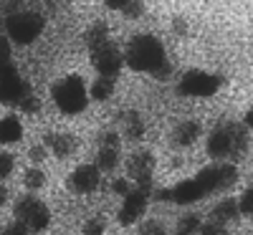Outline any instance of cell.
Listing matches in <instances>:
<instances>
[{"mask_svg": "<svg viewBox=\"0 0 253 235\" xmlns=\"http://www.w3.org/2000/svg\"><path fill=\"white\" fill-rule=\"evenodd\" d=\"M119 144H122V139H119V134L112 132V129H107V132L99 134V147H104V149H119Z\"/></svg>", "mask_w": 253, "mask_h": 235, "instance_id": "83f0119b", "label": "cell"}, {"mask_svg": "<svg viewBox=\"0 0 253 235\" xmlns=\"http://www.w3.org/2000/svg\"><path fill=\"white\" fill-rule=\"evenodd\" d=\"M119 164V149H104L99 147V152H96V169L99 172H114Z\"/></svg>", "mask_w": 253, "mask_h": 235, "instance_id": "44dd1931", "label": "cell"}, {"mask_svg": "<svg viewBox=\"0 0 253 235\" xmlns=\"http://www.w3.org/2000/svg\"><path fill=\"white\" fill-rule=\"evenodd\" d=\"M23 185H26V190L38 192L41 187L46 185V172H43V169H38V167H28L23 172Z\"/></svg>", "mask_w": 253, "mask_h": 235, "instance_id": "7402d4cb", "label": "cell"}, {"mask_svg": "<svg viewBox=\"0 0 253 235\" xmlns=\"http://www.w3.org/2000/svg\"><path fill=\"white\" fill-rule=\"evenodd\" d=\"M51 99L56 101V106L69 114V117H76L86 109L89 104V94H86V83H84L81 76L76 74H69L58 78L56 83H51Z\"/></svg>", "mask_w": 253, "mask_h": 235, "instance_id": "3957f363", "label": "cell"}, {"mask_svg": "<svg viewBox=\"0 0 253 235\" xmlns=\"http://www.w3.org/2000/svg\"><path fill=\"white\" fill-rule=\"evenodd\" d=\"M114 89H117V78H114V76H96L94 83H91V89H89L86 94H89L94 101H107V99H112Z\"/></svg>", "mask_w": 253, "mask_h": 235, "instance_id": "d6986e66", "label": "cell"}, {"mask_svg": "<svg viewBox=\"0 0 253 235\" xmlns=\"http://www.w3.org/2000/svg\"><path fill=\"white\" fill-rule=\"evenodd\" d=\"M172 31H175V36H187V23H185V18H175V20H172Z\"/></svg>", "mask_w": 253, "mask_h": 235, "instance_id": "8d00e7d4", "label": "cell"}, {"mask_svg": "<svg viewBox=\"0 0 253 235\" xmlns=\"http://www.w3.org/2000/svg\"><path fill=\"white\" fill-rule=\"evenodd\" d=\"M200 134H203V124L195 121V119H187V121H180L172 129L170 142H172V147H190V144L198 142Z\"/></svg>", "mask_w": 253, "mask_h": 235, "instance_id": "5bb4252c", "label": "cell"}, {"mask_svg": "<svg viewBox=\"0 0 253 235\" xmlns=\"http://www.w3.org/2000/svg\"><path fill=\"white\" fill-rule=\"evenodd\" d=\"M147 200L150 195H144L142 190H132L129 195H124V202H122V210H119V223L122 225H134L147 210Z\"/></svg>", "mask_w": 253, "mask_h": 235, "instance_id": "7c38bea8", "label": "cell"}, {"mask_svg": "<svg viewBox=\"0 0 253 235\" xmlns=\"http://www.w3.org/2000/svg\"><path fill=\"white\" fill-rule=\"evenodd\" d=\"M13 167H15V159L10 152H0V180L8 177L13 172Z\"/></svg>", "mask_w": 253, "mask_h": 235, "instance_id": "e575fe53", "label": "cell"}, {"mask_svg": "<svg viewBox=\"0 0 253 235\" xmlns=\"http://www.w3.org/2000/svg\"><path fill=\"white\" fill-rule=\"evenodd\" d=\"M15 220L23 223L28 233H43L51 223V210L36 195H23L20 200H15Z\"/></svg>", "mask_w": 253, "mask_h": 235, "instance_id": "5b68a950", "label": "cell"}, {"mask_svg": "<svg viewBox=\"0 0 253 235\" xmlns=\"http://www.w3.org/2000/svg\"><path fill=\"white\" fill-rule=\"evenodd\" d=\"M0 235H3V230H0Z\"/></svg>", "mask_w": 253, "mask_h": 235, "instance_id": "60d3db41", "label": "cell"}, {"mask_svg": "<svg viewBox=\"0 0 253 235\" xmlns=\"http://www.w3.org/2000/svg\"><path fill=\"white\" fill-rule=\"evenodd\" d=\"M99 182H101V175L94 164H79L69 175L66 187L71 192H76V195H89V192H94L99 187Z\"/></svg>", "mask_w": 253, "mask_h": 235, "instance_id": "30bf717a", "label": "cell"}, {"mask_svg": "<svg viewBox=\"0 0 253 235\" xmlns=\"http://www.w3.org/2000/svg\"><path fill=\"white\" fill-rule=\"evenodd\" d=\"M144 10H147V5L142 3V0H124V5H122V15L124 18H129V20H134V18H142L144 15Z\"/></svg>", "mask_w": 253, "mask_h": 235, "instance_id": "d4e9b609", "label": "cell"}, {"mask_svg": "<svg viewBox=\"0 0 253 235\" xmlns=\"http://www.w3.org/2000/svg\"><path fill=\"white\" fill-rule=\"evenodd\" d=\"M3 235H31V233H28V228L20 223V220H13V223H8L3 228Z\"/></svg>", "mask_w": 253, "mask_h": 235, "instance_id": "d590c367", "label": "cell"}, {"mask_svg": "<svg viewBox=\"0 0 253 235\" xmlns=\"http://www.w3.org/2000/svg\"><path fill=\"white\" fill-rule=\"evenodd\" d=\"M81 233L84 235H104V233H107V218H104V215L89 218L86 223L81 225Z\"/></svg>", "mask_w": 253, "mask_h": 235, "instance_id": "cb8c5ba5", "label": "cell"}, {"mask_svg": "<svg viewBox=\"0 0 253 235\" xmlns=\"http://www.w3.org/2000/svg\"><path fill=\"white\" fill-rule=\"evenodd\" d=\"M46 157H48V149H46L43 144H33V147L28 149V159L33 162V167H38L41 162H46Z\"/></svg>", "mask_w": 253, "mask_h": 235, "instance_id": "1f68e13d", "label": "cell"}, {"mask_svg": "<svg viewBox=\"0 0 253 235\" xmlns=\"http://www.w3.org/2000/svg\"><path fill=\"white\" fill-rule=\"evenodd\" d=\"M134 190V185H132V180H126V177H117L114 182H112V192L114 195H129V192Z\"/></svg>", "mask_w": 253, "mask_h": 235, "instance_id": "836d02e7", "label": "cell"}, {"mask_svg": "<svg viewBox=\"0 0 253 235\" xmlns=\"http://www.w3.org/2000/svg\"><path fill=\"white\" fill-rule=\"evenodd\" d=\"M119 124H122V134L126 139H142L144 137V119L137 112H124L119 117Z\"/></svg>", "mask_w": 253, "mask_h": 235, "instance_id": "ac0fdd59", "label": "cell"}, {"mask_svg": "<svg viewBox=\"0 0 253 235\" xmlns=\"http://www.w3.org/2000/svg\"><path fill=\"white\" fill-rule=\"evenodd\" d=\"M150 76H152V78H157V81H170V76H172V63L165 58L155 71H150Z\"/></svg>", "mask_w": 253, "mask_h": 235, "instance_id": "d6a6232c", "label": "cell"}, {"mask_svg": "<svg viewBox=\"0 0 253 235\" xmlns=\"http://www.w3.org/2000/svg\"><path fill=\"white\" fill-rule=\"evenodd\" d=\"M236 202H238V212H241V215H251V212H253V190L251 187L243 190V195Z\"/></svg>", "mask_w": 253, "mask_h": 235, "instance_id": "f546056e", "label": "cell"}, {"mask_svg": "<svg viewBox=\"0 0 253 235\" xmlns=\"http://www.w3.org/2000/svg\"><path fill=\"white\" fill-rule=\"evenodd\" d=\"M246 152H248V126L238 121H223L208 137V155L213 159H228V157L243 159Z\"/></svg>", "mask_w": 253, "mask_h": 235, "instance_id": "6da1fadb", "label": "cell"}, {"mask_svg": "<svg viewBox=\"0 0 253 235\" xmlns=\"http://www.w3.org/2000/svg\"><path fill=\"white\" fill-rule=\"evenodd\" d=\"M43 147L51 149V155H56L58 159H69L71 155H76L79 139L71 132H48L43 137Z\"/></svg>", "mask_w": 253, "mask_h": 235, "instance_id": "4fadbf2b", "label": "cell"}, {"mask_svg": "<svg viewBox=\"0 0 253 235\" xmlns=\"http://www.w3.org/2000/svg\"><path fill=\"white\" fill-rule=\"evenodd\" d=\"M43 26H46V20L41 13L36 10H15L5 18V38L13 40V43L18 46H28L33 43V40L43 33Z\"/></svg>", "mask_w": 253, "mask_h": 235, "instance_id": "277c9868", "label": "cell"}, {"mask_svg": "<svg viewBox=\"0 0 253 235\" xmlns=\"http://www.w3.org/2000/svg\"><path fill=\"white\" fill-rule=\"evenodd\" d=\"M175 235H185V233H175Z\"/></svg>", "mask_w": 253, "mask_h": 235, "instance_id": "ab89813d", "label": "cell"}, {"mask_svg": "<svg viewBox=\"0 0 253 235\" xmlns=\"http://www.w3.org/2000/svg\"><path fill=\"white\" fill-rule=\"evenodd\" d=\"M124 63V51L114 43V40H107L91 51V66L96 69L99 76H119V69Z\"/></svg>", "mask_w": 253, "mask_h": 235, "instance_id": "52a82bcc", "label": "cell"}, {"mask_svg": "<svg viewBox=\"0 0 253 235\" xmlns=\"http://www.w3.org/2000/svg\"><path fill=\"white\" fill-rule=\"evenodd\" d=\"M198 235H228V230H225V225H220V223L208 220V223H200Z\"/></svg>", "mask_w": 253, "mask_h": 235, "instance_id": "4dcf8cb0", "label": "cell"}, {"mask_svg": "<svg viewBox=\"0 0 253 235\" xmlns=\"http://www.w3.org/2000/svg\"><path fill=\"white\" fill-rule=\"evenodd\" d=\"M218 89H220V78L205 71H187L177 83V91L182 96H213Z\"/></svg>", "mask_w": 253, "mask_h": 235, "instance_id": "ba28073f", "label": "cell"}, {"mask_svg": "<svg viewBox=\"0 0 253 235\" xmlns=\"http://www.w3.org/2000/svg\"><path fill=\"white\" fill-rule=\"evenodd\" d=\"M13 51H10V40L5 38V36H0V71L3 69H8L10 63H13V56H10Z\"/></svg>", "mask_w": 253, "mask_h": 235, "instance_id": "4316f807", "label": "cell"}, {"mask_svg": "<svg viewBox=\"0 0 253 235\" xmlns=\"http://www.w3.org/2000/svg\"><path fill=\"white\" fill-rule=\"evenodd\" d=\"M23 139V124L18 117H3L0 119V144H15Z\"/></svg>", "mask_w": 253, "mask_h": 235, "instance_id": "e0dca14e", "label": "cell"}, {"mask_svg": "<svg viewBox=\"0 0 253 235\" xmlns=\"http://www.w3.org/2000/svg\"><path fill=\"white\" fill-rule=\"evenodd\" d=\"M18 109L23 112V114H31V117H36V114H41V109H43V101H41L33 91L31 94H26L23 99L18 101Z\"/></svg>", "mask_w": 253, "mask_h": 235, "instance_id": "603a6c76", "label": "cell"}, {"mask_svg": "<svg viewBox=\"0 0 253 235\" xmlns=\"http://www.w3.org/2000/svg\"><path fill=\"white\" fill-rule=\"evenodd\" d=\"M198 230H200V218H198V215H185V218L177 223V233L198 235Z\"/></svg>", "mask_w": 253, "mask_h": 235, "instance_id": "484cf974", "label": "cell"}, {"mask_svg": "<svg viewBox=\"0 0 253 235\" xmlns=\"http://www.w3.org/2000/svg\"><path fill=\"white\" fill-rule=\"evenodd\" d=\"M203 197H208V195L203 192V187L195 180H185V182H180L177 187L170 190V200L177 202V205H193V202H198Z\"/></svg>", "mask_w": 253, "mask_h": 235, "instance_id": "9a60e30c", "label": "cell"}, {"mask_svg": "<svg viewBox=\"0 0 253 235\" xmlns=\"http://www.w3.org/2000/svg\"><path fill=\"white\" fill-rule=\"evenodd\" d=\"M152 172H155V157L152 152H134L126 159V180H132L134 185H144L152 182Z\"/></svg>", "mask_w": 253, "mask_h": 235, "instance_id": "8fae6325", "label": "cell"}, {"mask_svg": "<svg viewBox=\"0 0 253 235\" xmlns=\"http://www.w3.org/2000/svg\"><path fill=\"white\" fill-rule=\"evenodd\" d=\"M124 61L132 71H155L165 61V46L155 36H134L126 43Z\"/></svg>", "mask_w": 253, "mask_h": 235, "instance_id": "7a4b0ae2", "label": "cell"}, {"mask_svg": "<svg viewBox=\"0 0 253 235\" xmlns=\"http://www.w3.org/2000/svg\"><path fill=\"white\" fill-rule=\"evenodd\" d=\"M26 94H31V83L26 78H20L18 69L10 66L0 71V104L5 106H18V101Z\"/></svg>", "mask_w": 253, "mask_h": 235, "instance_id": "9c48e42d", "label": "cell"}, {"mask_svg": "<svg viewBox=\"0 0 253 235\" xmlns=\"http://www.w3.org/2000/svg\"><path fill=\"white\" fill-rule=\"evenodd\" d=\"M122 5H124V0H107L109 10H122Z\"/></svg>", "mask_w": 253, "mask_h": 235, "instance_id": "74e56055", "label": "cell"}, {"mask_svg": "<svg viewBox=\"0 0 253 235\" xmlns=\"http://www.w3.org/2000/svg\"><path fill=\"white\" fill-rule=\"evenodd\" d=\"M137 235H167V230H165V225L157 223V220H144V223L139 225V233H137Z\"/></svg>", "mask_w": 253, "mask_h": 235, "instance_id": "f1b7e54d", "label": "cell"}, {"mask_svg": "<svg viewBox=\"0 0 253 235\" xmlns=\"http://www.w3.org/2000/svg\"><path fill=\"white\" fill-rule=\"evenodd\" d=\"M238 218H241V212H238V202L233 197L220 200L218 205H213V210H210V220L220 223V225H225L230 220H238Z\"/></svg>", "mask_w": 253, "mask_h": 235, "instance_id": "2e32d148", "label": "cell"}, {"mask_svg": "<svg viewBox=\"0 0 253 235\" xmlns=\"http://www.w3.org/2000/svg\"><path fill=\"white\" fill-rule=\"evenodd\" d=\"M84 40H86V46L94 51L96 46H101V43H107V40H109V26L104 23V20H96V23H91V26L86 28V33H84Z\"/></svg>", "mask_w": 253, "mask_h": 235, "instance_id": "ffe728a7", "label": "cell"}, {"mask_svg": "<svg viewBox=\"0 0 253 235\" xmlns=\"http://www.w3.org/2000/svg\"><path fill=\"white\" fill-rule=\"evenodd\" d=\"M5 202H8V190H5L3 185H0V207H3Z\"/></svg>", "mask_w": 253, "mask_h": 235, "instance_id": "f35d334b", "label": "cell"}, {"mask_svg": "<svg viewBox=\"0 0 253 235\" xmlns=\"http://www.w3.org/2000/svg\"><path fill=\"white\" fill-rule=\"evenodd\" d=\"M195 182L203 187L205 195H213V192H228L230 187L238 182V169L233 164L218 162V164L203 167L200 175L195 177Z\"/></svg>", "mask_w": 253, "mask_h": 235, "instance_id": "8992f818", "label": "cell"}]
</instances>
